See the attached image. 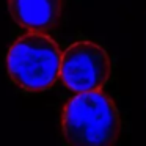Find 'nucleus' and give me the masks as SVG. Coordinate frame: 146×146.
I'll use <instances>...</instances> for the list:
<instances>
[{
  "instance_id": "nucleus-4",
  "label": "nucleus",
  "mask_w": 146,
  "mask_h": 146,
  "mask_svg": "<svg viewBox=\"0 0 146 146\" xmlns=\"http://www.w3.org/2000/svg\"><path fill=\"white\" fill-rule=\"evenodd\" d=\"M13 21L29 32H49L57 25L63 0H8Z\"/></svg>"
},
{
  "instance_id": "nucleus-1",
  "label": "nucleus",
  "mask_w": 146,
  "mask_h": 146,
  "mask_svg": "<svg viewBox=\"0 0 146 146\" xmlns=\"http://www.w3.org/2000/svg\"><path fill=\"white\" fill-rule=\"evenodd\" d=\"M119 130V111L101 90L77 93L63 107L61 133L68 145H111L116 141Z\"/></svg>"
},
{
  "instance_id": "nucleus-2",
  "label": "nucleus",
  "mask_w": 146,
  "mask_h": 146,
  "mask_svg": "<svg viewBox=\"0 0 146 146\" xmlns=\"http://www.w3.org/2000/svg\"><path fill=\"white\" fill-rule=\"evenodd\" d=\"M7 72L21 90L47 91L60 77L61 50L44 32H29L11 44L7 54Z\"/></svg>"
},
{
  "instance_id": "nucleus-3",
  "label": "nucleus",
  "mask_w": 146,
  "mask_h": 146,
  "mask_svg": "<svg viewBox=\"0 0 146 146\" xmlns=\"http://www.w3.org/2000/svg\"><path fill=\"white\" fill-rule=\"evenodd\" d=\"M111 74L107 50L93 41L72 42L61 54L60 79L74 93L102 90Z\"/></svg>"
}]
</instances>
